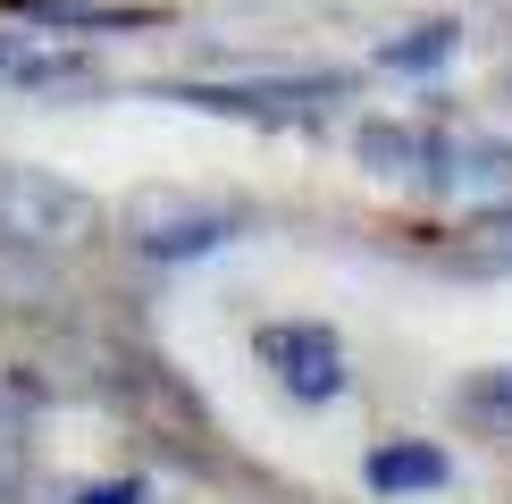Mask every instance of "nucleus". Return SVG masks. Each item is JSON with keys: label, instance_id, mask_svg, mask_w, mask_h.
<instances>
[{"label": "nucleus", "instance_id": "nucleus-2", "mask_svg": "<svg viewBox=\"0 0 512 504\" xmlns=\"http://www.w3.org/2000/svg\"><path fill=\"white\" fill-rule=\"evenodd\" d=\"M261 362L286 378L303 404H328V395L345 387V353H336V336H328V328H311V320H294V328H261Z\"/></svg>", "mask_w": 512, "mask_h": 504}, {"label": "nucleus", "instance_id": "nucleus-6", "mask_svg": "<svg viewBox=\"0 0 512 504\" xmlns=\"http://www.w3.org/2000/svg\"><path fill=\"white\" fill-rule=\"evenodd\" d=\"M370 488L378 496H429V488H445V454L437 446H378L370 454Z\"/></svg>", "mask_w": 512, "mask_h": 504}, {"label": "nucleus", "instance_id": "nucleus-4", "mask_svg": "<svg viewBox=\"0 0 512 504\" xmlns=\"http://www.w3.org/2000/svg\"><path fill=\"white\" fill-rule=\"evenodd\" d=\"M361 168H378V177H454V152H445L437 135H420V126H361L353 135Z\"/></svg>", "mask_w": 512, "mask_h": 504}, {"label": "nucleus", "instance_id": "nucleus-7", "mask_svg": "<svg viewBox=\"0 0 512 504\" xmlns=\"http://www.w3.org/2000/svg\"><path fill=\"white\" fill-rule=\"evenodd\" d=\"M26 26H76V34H93V26H135V9H93V0H9Z\"/></svg>", "mask_w": 512, "mask_h": 504}, {"label": "nucleus", "instance_id": "nucleus-10", "mask_svg": "<svg viewBox=\"0 0 512 504\" xmlns=\"http://www.w3.org/2000/svg\"><path fill=\"white\" fill-rule=\"evenodd\" d=\"M479 244L496 252V261H512V210H487V219H479Z\"/></svg>", "mask_w": 512, "mask_h": 504}, {"label": "nucleus", "instance_id": "nucleus-13", "mask_svg": "<svg viewBox=\"0 0 512 504\" xmlns=\"http://www.w3.org/2000/svg\"><path fill=\"white\" fill-rule=\"evenodd\" d=\"M0 471H9V412H0Z\"/></svg>", "mask_w": 512, "mask_h": 504}, {"label": "nucleus", "instance_id": "nucleus-1", "mask_svg": "<svg viewBox=\"0 0 512 504\" xmlns=\"http://www.w3.org/2000/svg\"><path fill=\"white\" fill-rule=\"evenodd\" d=\"M0 236L9 244H84L93 236V202L51 168L0 160Z\"/></svg>", "mask_w": 512, "mask_h": 504}, {"label": "nucleus", "instance_id": "nucleus-3", "mask_svg": "<svg viewBox=\"0 0 512 504\" xmlns=\"http://www.w3.org/2000/svg\"><path fill=\"white\" fill-rule=\"evenodd\" d=\"M336 76H303V84H177V101L194 110H236V118H269V110H303V101H328Z\"/></svg>", "mask_w": 512, "mask_h": 504}, {"label": "nucleus", "instance_id": "nucleus-9", "mask_svg": "<svg viewBox=\"0 0 512 504\" xmlns=\"http://www.w3.org/2000/svg\"><path fill=\"white\" fill-rule=\"evenodd\" d=\"M219 236H227V219H194V227H177V236H143V244H152L160 261H185V252H210Z\"/></svg>", "mask_w": 512, "mask_h": 504}, {"label": "nucleus", "instance_id": "nucleus-5", "mask_svg": "<svg viewBox=\"0 0 512 504\" xmlns=\"http://www.w3.org/2000/svg\"><path fill=\"white\" fill-rule=\"evenodd\" d=\"M0 84H17V93H84L93 59L84 51H0Z\"/></svg>", "mask_w": 512, "mask_h": 504}, {"label": "nucleus", "instance_id": "nucleus-12", "mask_svg": "<svg viewBox=\"0 0 512 504\" xmlns=\"http://www.w3.org/2000/svg\"><path fill=\"white\" fill-rule=\"evenodd\" d=\"M471 404H504V412H512V378H479V387H471Z\"/></svg>", "mask_w": 512, "mask_h": 504}, {"label": "nucleus", "instance_id": "nucleus-11", "mask_svg": "<svg viewBox=\"0 0 512 504\" xmlns=\"http://www.w3.org/2000/svg\"><path fill=\"white\" fill-rule=\"evenodd\" d=\"M76 504H143V479H110V488H84Z\"/></svg>", "mask_w": 512, "mask_h": 504}, {"label": "nucleus", "instance_id": "nucleus-8", "mask_svg": "<svg viewBox=\"0 0 512 504\" xmlns=\"http://www.w3.org/2000/svg\"><path fill=\"white\" fill-rule=\"evenodd\" d=\"M454 42H462V26H454V17H437V26H412L403 42H387L378 59H387V68H437V59L454 51Z\"/></svg>", "mask_w": 512, "mask_h": 504}]
</instances>
